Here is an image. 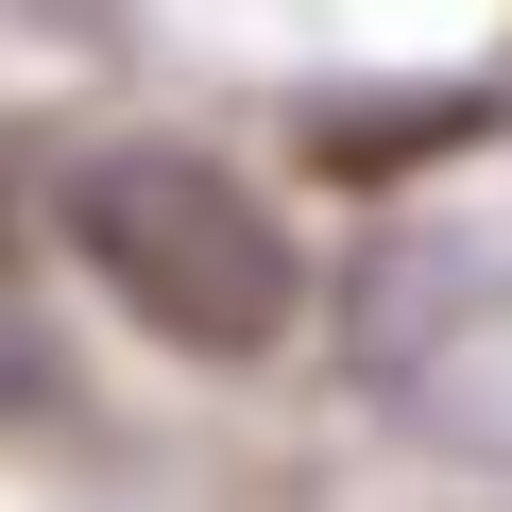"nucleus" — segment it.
Listing matches in <instances>:
<instances>
[{"instance_id": "obj_1", "label": "nucleus", "mask_w": 512, "mask_h": 512, "mask_svg": "<svg viewBox=\"0 0 512 512\" xmlns=\"http://www.w3.org/2000/svg\"><path fill=\"white\" fill-rule=\"evenodd\" d=\"M52 239L86 256L154 342H188V359H274L291 308H308L291 222L256 205L222 154H86L52 188Z\"/></svg>"}, {"instance_id": "obj_2", "label": "nucleus", "mask_w": 512, "mask_h": 512, "mask_svg": "<svg viewBox=\"0 0 512 512\" xmlns=\"http://www.w3.org/2000/svg\"><path fill=\"white\" fill-rule=\"evenodd\" d=\"M35 393H52V359H35L18 325H0V410H35Z\"/></svg>"}]
</instances>
